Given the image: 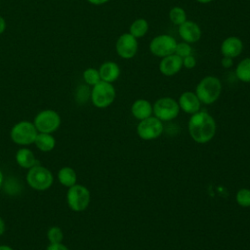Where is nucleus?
I'll return each instance as SVG.
<instances>
[{
	"mask_svg": "<svg viewBox=\"0 0 250 250\" xmlns=\"http://www.w3.org/2000/svg\"><path fill=\"white\" fill-rule=\"evenodd\" d=\"M190 138L198 144L210 142L216 134V121L212 115L206 111H197L191 114L188 123Z\"/></svg>",
	"mask_w": 250,
	"mask_h": 250,
	"instance_id": "1",
	"label": "nucleus"
},
{
	"mask_svg": "<svg viewBox=\"0 0 250 250\" xmlns=\"http://www.w3.org/2000/svg\"><path fill=\"white\" fill-rule=\"evenodd\" d=\"M222 89V83L218 77L207 75L198 82L194 93L201 104H211L220 98Z\"/></svg>",
	"mask_w": 250,
	"mask_h": 250,
	"instance_id": "2",
	"label": "nucleus"
},
{
	"mask_svg": "<svg viewBox=\"0 0 250 250\" xmlns=\"http://www.w3.org/2000/svg\"><path fill=\"white\" fill-rule=\"evenodd\" d=\"M25 180L31 188L43 191L51 188L54 183V176L47 167L36 164L28 169Z\"/></svg>",
	"mask_w": 250,
	"mask_h": 250,
	"instance_id": "3",
	"label": "nucleus"
},
{
	"mask_svg": "<svg viewBox=\"0 0 250 250\" xmlns=\"http://www.w3.org/2000/svg\"><path fill=\"white\" fill-rule=\"evenodd\" d=\"M116 92L112 83L101 80L93 86L91 90L92 104L98 108H105L109 106L115 100Z\"/></svg>",
	"mask_w": 250,
	"mask_h": 250,
	"instance_id": "4",
	"label": "nucleus"
},
{
	"mask_svg": "<svg viewBox=\"0 0 250 250\" xmlns=\"http://www.w3.org/2000/svg\"><path fill=\"white\" fill-rule=\"evenodd\" d=\"M38 131L34 124L27 120H22L16 123L10 132L11 140L19 146H29L34 144Z\"/></svg>",
	"mask_w": 250,
	"mask_h": 250,
	"instance_id": "5",
	"label": "nucleus"
},
{
	"mask_svg": "<svg viewBox=\"0 0 250 250\" xmlns=\"http://www.w3.org/2000/svg\"><path fill=\"white\" fill-rule=\"evenodd\" d=\"M90 190L83 185L75 184L67 189L66 202L69 209L74 212H82L86 210L90 204Z\"/></svg>",
	"mask_w": 250,
	"mask_h": 250,
	"instance_id": "6",
	"label": "nucleus"
},
{
	"mask_svg": "<svg viewBox=\"0 0 250 250\" xmlns=\"http://www.w3.org/2000/svg\"><path fill=\"white\" fill-rule=\"evenodd\" d=\"M61 116L53 109H44L36 114L33 124L38 133L52 134L56 132L61 126Z\"/></svg>",
	"mask_w": 250,
	"mask_h": 250,
	"instance_id": "7",
	"label": "nucleus"
},
{
	"mask_svg": "<svg viewBox=\"0 0 250 250\" xmlns=\"http://www.w3.org/2000/svg\"><path fill=\"white\" fill-rule=\"evenodd\" d=\"M180 112V106L176 100L170 97L158 99L152 105V113L161 121L175 119Z\"/></svg>",
	"mask_w": 250,
	"mask_h": 250,
	"instance_id": "8",
	"label": "nucleus"
},
{
	"mask_svg": "<svg viewBox=\"0 0 250 250\" xmlns=\"http://www.w3.org/2000/svg\"><path fill=\"white\" fill-rule=\"evenodd\" d=\"M177 41L169 34H159L155 36L149 43L150 53L158 58H164L166 56L175 53Z\"/></svg>",
	"mask_w": 250,
	"mask_h": 250,
	"instance_id": "9",
	"label": "nucleus"
},
{
	"mask_svg": "<svg viewBox=\"0 0 250 250\" xmlns=\"http://www.w3.org/2000/svg\"><path fill=\"white\" fill-rule=\"evenodd\" d=\"M162 132V121L155 116H149L146 119H143L137 125V134L142 140L145 141L155 140L160 137Z\"/></svg>",
	"mask_w": 250,
	"mask_h": 250,
	"instance_id": "10",
	"label": "nucleus"
},
{
	"mask_svg": "<svg viewBox=\"0 0 250 250\" xmlns=\"http://www.w3.org/2000/svg\"><path fill=\"white\" fill-rule=\"evenodd\" d=\"M138 39L131 35L129 32L121 34L115 43V50L117 55L124 60H130L134 58L138 53Z\"/></svg>",
	"mask_w": 250,
	"mask_h": 250,
	"instance_id": "11",
	"label": "nucleus"
},
{
	"mask_svg": "<svg viewBox=\"0 0 250 250\" xmlns=\"http://www.w3.org/2000/svg\"><path fill=\"white\" fill-rule=\"evenodd\" d=\"M178 32L183 41L193 44L200 40L201 38V28L200 26L192 21H186L184 23L179 25Z\"/></svg>",
	"mask_w": 250,
	"mask_h": 250,
	"instance_id": "12",
	"label": "nucleus"
},
{
	"mask_svg": "<svg viewBox=\"0 0 250 250\" xmlns=\"http://www.w3.org/2000/svg\"><path fill=\"white\" fill-rule=\"evenodd\" d=\"M183 67V59L172 54L161 59L159 62V70L165 76H173L180 72Z\"/></svg>",
	"mask_w": 250,
	"mask_h": 250,
	"instance_id": "13",
	"label": "nucleus"
},
{
	"mask_svg": "<svg viewBox=\"0 0 250 250\" xmlns=\"http://www.w3.org/2000/svg\"><path fill=\"white\" fill-rule=\"evenodd\" d=\"M180 109L188 114H193L200 109L201 103L197 98L196 94L191 91H186L181 94L178 101Z\"/></svg>",
	"mask_w": 250,
	"mask_h": 250,
	"instance_id": "14",
	"label": "nucleus"
},
{
	"mask_svg": "<svg viewBox=\"0 0 250 250\" xmlns=\"http://www.w3.org/2000/svg\"><path fill=\"white\" fill-rule=\"evenodd\" d=\"M220 50L222 56L234 59L242 53L243 42L237 36H229L222 42Z\"/></svg>",
	"mask_w": 250,
	"mask_h": 250,
	"instance_id": "15",
	"label": "nucleus"
},
{
	"mask_svg": "<svg viewBox=\"0 0 250 250\" xmlns=\"http://www.w3.org/2000/svg\"><path fill=\"white\" fill-rule=\"evenodd\" d=\"M100 76L103 81L112 83L116 81L121 73L119 65L111 61L104 62L99 68Z\"/></svg>",
	"mask_w": 250,
	"mask_h": 250,
	"instance_id": "16",
	"label": "nucleus"
},
{
	"mask_svg": "<svg viewBox=\"0 0 250 250\" xmlns=\"http://www.w3.org/2000/svg\"><path fill=\"white\" fill-rule=\"evenodd\" d=\"M131 113L140 121L152 115V104L145 99L136 100L131 105Z\"/></svg>",
	"mask_w": 250,
	"mask_h": 250,
	"instance_id": "17",
	"label": "nucleus"
},
{
	"mask_svg": "<svg viewBox=\"0 0 250 250\" xmlns=\"http://www.w3.org/2000/svg\"><path fill=\"white\" fill-rule=\"evenodd\" d=\"M16 162L23 169H30L37 164L36 157L31 149L27 147H21L16 152Z\"/></svg>",
	"mask_w": 250,
	"mask_h": 250,
	"instance_id": "18",
	"label": "nucleus"
},
{
	"mask_svg": "<svg viewBox=\"0 0 250 250\" xmlns=\"http://www.w3.org/2000/svg\"><path fill=\"white\" fill-rule=\"evenodd\" d=\"M57 177L60 184L63 187L70 188L77 184V174L75 170L69 166H64L61 168L58 172Z\"/></svg>",
	"mask_w": 250,
	"mask_h": 250,
	"instance_id": "19",
	"label": "nucleus"
},
{
	"mask_svg": "<svg viewBox=\"0 0 250 250\" xmlns=\"http://www.w3.org/2000/svg\"><path fill=\"white\" fill-rule=\"evenodd\" d=\"M35 146L43 152H49L54 149L56 146V139L52 134L38 133L34 141Z\"/></svg>",
	"mask_w": 250,
	"mask_h": 250,
	"instance_id": "20",
	"label": "nucleus"
},
{
	"mask_svg": "<svg viewBox=\"0 0 250 250\" xmlns=\"http://www.w3.org/2000/svg\"><path fill=\"white\" fill-rule=\"evenodd\" d=\"M148 28H149V25H148L147 21L146 19L140 18V19H136L130 24L129 33L138 39V38L145 36L147 33Z\"/></svg>",
	"mask_w": 250,
	"mask_h": 250,
	"instance_id": "21",
	"label": "nucleus"
},
{
	"mask_svg": "<svg viewBox=\"0 0 250 250\" xmlns=\"http://www.w3.org/2000/svg\"><path fill=\"white\" fill-rule=\"evenodd\" d=\"M235 75L238 80L250 83V57L241 60L235 67Z\"/></svg>",
	"mask_w": 250,
	"mask_h": 250,
	"instance_id": "22",
	"label": "nucleus"
},
{
	"mask_svg": "<svg viewBox=\"0 0 250 250\" xmlns=\"http://www.w3.org/2000/svg\"><path fill=\"white\" fill-rule=\"evenodd\" d=\"M168 17H169V20L171 21V22L178 26L187 21V13L180 6L172 7L169 11Z\"/></svg>",
	"mask_w": 250,
	"mask_h": 250,
	"instance_id": "23",
	"label": "nucleus"
},
{
	"mask_svg": "<svg viewBox=\"0 0 250 250\" xmlns=\"http://www.w3.org/2000/svg\"><path fill=\"white\" fill-rule=\"evenodd\" d=\"M83 79L85 83L89 86H94L97 83H99L102 79L100 76L99 69L94 67H88L83 71Z\"/></svg>",
	"mask_w": 250,
	"mask_h": 250,
	"instance_id": "24",
	"label": "nucleus"
},
{
	"mask_svg": "<svg viewBox=\"0 0 250 250\" xmlns=\"http://www.w3.org/2000/svg\"><path fill=\"white\" fill-rule=\"evenodd\" d=\"M47 238L50 243H61L63 239V232L60 227L54 226L47 230Z\"/></svg>",
	"mask_w": 250,
	"mask_h": 250,
	"instance_id": "25",
	"label": "nucleus"
},
{
	"mask_svg": "<svg viewBox=\"0 0 250 250\" xmlns=\"http://www.w3.org/2000/svg\"><path fill=\"white\" fill-rule=\"evenodd\" d=\"M235 201L241 207H250V189L240 188L235 194Z\"/></svg>",
	"mask_w": 250,
	"mask_h": 250,
	"instance_id": "26",
	"label": "nucleus"
},
{
	"mask_svg": "<svg viewBox=\"0 0 250 250\" xmlns=\"http://www.w3.org/2000/svg\"><path fill=\"white\" fill-rule=\"evenodd\" d=\"M191 53H192V48L190 47L189 43H187L185 41L177 42L174 54H176L177 56L183 59L188 55H191Z\"/></svg>",
	"mask_w": 250,
	"mask_h": 250,
	"instance_id": "27",
	"label": "nucleus"
},
{
	"mask_svg": "<svg viewBox=\"0 0 250 250\" xmlns=\"http://www.w3.org/2000/svg\"><path fill=\"white\" fill-rule=\"evenodd\" d=\"M196 65V59L194 58V56L192 55H188L185 58H183V66L188 68V69H191Z\"/></svg>",
	"mask_w": 250,
	"mask_h": 250,
	"instance_id": "28",
	"label": "nucleus"
},
{
	"mask_svg": "<svg viewBox=\"0 0 250 250\" xmlns=\"http://www.w3.org/2000/svg\"><path fill=\"white\" fill-rule=\"evenodd\" d=\"M89 89L87 88V87H85V86H82V87H80V89L78 90V93H77V98H78V101H80V102H85V101H87V99L91 96V95H85V93H89V91H88ZM91 92V91H90Z\"/></svg>",
	"mask_w": 250,
	"mask_h": 250,
	"instance_id": "29",
	"label": "nucleus"
},
{
	"mask_svg": "<svg viewBox=\"0 0 250 250\" xmlns=\"http://www.w3.org/2000/svg\"><path fill=\"white\" fill-rule=\"evenodd\" d=\"M47 250H69L62 242L61 243H50L47 247Z\"/></svg>",
	"mask_w": 250,
	"mask_h": 250,
	"instance_id": "30",
	"label": "nucleus"
},
{
	"mask_svg": "<svg viewBox=\"0 0 250 250\" xmlns=\"http://www.w3.org/2000/svg\"><path fill=\"white\" fill-rule=\"evenodd\" d=\"M221 64L225 68H229V67H231L233 65V59H231L229 57L223 56V58L221 60Z\"/></svg>",
	"mask_w": 250,
	"mask_h": 250,
	"instance_id": "31",
	"label": "nucleus"
},
{
	"mask_svg": "<svg viewBox=\"0 0 250 250\" xmlns=\"http://www.w3.org/2000/svg\"><path fill=\"white\" fill-rule=\"evenodd\" d=\"M87 1L93 5H103L107 3L109 0H87Z\"/></svg>",
	"mask_w": 250,
	"mask_h": 250,
	"instance_id": "32",
	"label": "nucleus"
},
{
	"mask_svg": "<svg viewBox=\"0 0 250 250\" xmlns=\"http://www.w3.org/2000/svg\"><path fill=\"white\" fill-rule=\"evenodd\" d=\"M6 29V21L5 20L0 16V34H2Z\"/></svg>",
	"mask_w": 250,
	"mask_h": 250,
	"instance_id": "33",
	"label": "nucleus"
},
{
	"mask_svg": "<svg viewBox=\"0 0 250 250\" xmlns=\"http://www.w3.org/2000/svg\"><path fill=\"white\" fill-rule=\"evenodd\" d=\"M5 230H6L5 222H4V220L0 217V236L5 232Z\"/></svg>",
	"mask_w": 250,
	"mask_h": 250,
	"instance_id": "34",
	"label": "nucleus"
},
{
	"mask_svg": "<svg viewBox=\"0 0 250 250\" xmlns=\"http://www.w3.org/2000/svg\"><path fill=\"white\" fill-rule=\"evenodd\" d=\"M0 250H14L11 246H8V245H0Z\"/></svg>",
	"mask_w": 250,
	"mask_h": 250,
	"instance_id": "35",
	"label": "nucleus"
},
{
	"mask_svg": "<svg viewBox=\"0 0 250 250\" xmlns=\"http://www.w3.org/2000/svg\"><path fill=\"white\" fill-rule=\"evenodd\" d=\"M3 183H4V176H3L2 171L0 170V189H1L2 186H3Z\"/></svg>",
	"mask_w": 250,
	"mask_h": 250,
	"instance_id": "36",
	"label": "nucleus"
},
{
	"mask_svg": "<svg viewBox=\"0 0 250 250\" xmlns=\"http://www.w3.org/2000/svg\"><path fill=\"white\" fill-rule=\"evenodd\" d=\"M198 3H200V4H208V3H210V2H212L213 0H196Z\"/></svg>",
	"mask_w": 250,
	"mask_h": 250,
	"instance_id": "37",
	"label": "nucleus"
}]
</instances>
